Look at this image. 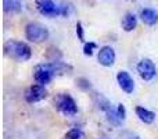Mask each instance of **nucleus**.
I'll list each match as a JSON object with an SVG mask.
<instances>
[{"mask_svg":"<svg viewBox=\"0 0 158 139\" xmlns=\"http://www.w3.org/2000/svg\"><path fill=\"white\" fill-rule=\"evenodd\" d=\"M94 50H97V45L94 43V42H86L83 46V54L85 56H93V53H94Z\"/></svg>","mask_w":158,"mask_h":139,"instance_id":"16","label":"nucleus"},{"mask_svg":"<svg viewBox=\"0 0 158 139\" xmlns=\"http://www.w3.org/2000/svg\"><path fill=\"white\" fill-rule=\"evenodd\" d=\"M135 113H136V115L139 117V120L144 124H153L154 121H156V113L146 109V107H143V106H136Z\"/></svg>","mask_w":158,"mask_h":139,"instance_id":"10","label":"nucleus"},{"mask_svg":"<svg viewBox=\"0 0 158 139\" xmlns=\"http://www.w3.org/2000/svg\"><path fill=\"white\" fill-rule=\"evenodd\" d=\"M4 53L15 61H28L32 57V49L28 43L22 41L10 39L4 43Z\"/></svg>","mask_w":158,"mask_h":139,"instance_id":"2","label":"nucleus"},{"mask_svg":"<svg viewBox=\"0 0 158 139\" xmlns=\"http://www.w3.org/2000/svg\"><path fill=\"white\" fill-rule=\"evenodd\" d=\"M136 70L139 72V76L146 82L153 81L157 76V67L154 64V61L150 60V59H142L137 63Z\"/></svg>","mask_w":158,"mask_h":139,"instance_id":"6","label":"nucleus"},{"mask_svg":"<svg viewBox=\"0 0 158 139\" xmlns=\"http://www.w3.org/2000/svg\"><path fill=\"white\" fill-rule=\"evenodd\" d=\"M25 36H27V39L29 42L42 43V42L49 39L50 32L40 22H29V24L25 27Z\"/></svg>","mask_w":158,"mask_h":139,"instance_id":"5","label":"nucleus"},{"mask_svg":"<svg viewBox=\"0 0 158 139\" xmlns=\"http://www.w3.org/2000/svg\"><path fill=\"white\" fill-rule=\"evenodd\" d=\"M118 138L119 139H142L140 135H137L136 132H133V131H129V129L121 131L119 134H118Z\"/></svg>","mask_w":158,"mask_h":139,"instance_id":"15","label":"nucleus"},{"mask_svg":"<svg viewBox=\"0 0 158 139\" xmlns=\"http://www.w3.org/2000/svg\"><path fill=\"white\" fill-rule=\"evenodd\" d=\"M54 107L64 117H75L78 114V104L69 93H58L53 100Z\"/></svg>","mask_w":158,"mask_h":139,"instance_id":"4","label":"nucleus"},{"mask_svg":"<svg viewBox=\"0 0 158 139\" xmlns=\"http://www.w3.org/2000/svg\"><path fill=\"white\" fill-rule=\"evenodd\" d=\"M93 100H94V103L97 104L98 109H100L101 111L106 114V118L108 120V123L111 124V125L119 127L121 124L123 123V121L121 120L119 114H118L117 106H114V104H112L111 102H110L104 95H101V93H97V92H96L94 95H93Z\"/></svg>","mask_w":158,"mask_h":139,"instance_id":"3","label":"nucleus"},{"mask_svg":"<svg viewBox=\"0 0 158 139\" xmlns=\"http://www.w3.org/2000/svg\"><path fill=\"white\" fill-rule=\"evenodd\" d=\"M140 18L148 27H153L158 22V11H156L154 8H143L140 11Z\"/></svg>","mask_w":158,"mask_h":139,"instance_id":"11","label":"nucleus"},{"mask_svg":"<svg viewBox=\"0 0 158 139\" xmlns=\"http://www.w3.org/2000/svg\"><path fill=\"white\" fill-rule=\"evenodd\" d=\"M117 82H118V85H119L121 89H122L125 93H128V95H131V93L135 92V88H136V85H135L133 78H132V75L128 72V71H125V70L118 71V74H117Z\"/></svg>","mask_w":158,"mask_h":139,"instance_id":"8","label":"nucleus"},{"mask_svg":"<svg viewBox=\"0 0 158 139\" xmlns=\"http://www.w3.org/2000/svg\"><path fill=\"white\" fill-rule=\"evenodd\" d=\"M64 139H86V134L79 128H72L64 135Z\"/></svg>","mask_w":158,"mask_h":139,"instance_id":"14","label":"nucleus"},{"mask_svg":"<svg viewBox=\"0 0 158 139\" xmlns=\"http://www.w3.org/2000/svg\"><path fill=\"white\" fill-rule=\"evenodd\" d=\"M25 100L28 103L33 104V103H38V102H42L47 98V89L44 85H39V84H33L32 86H29L27 89L24 95Z\"/></svg>","mask_w":158,"mask_h":139,"instance_id":"7","label":"nucleus"},{"mask_svg":"<svg viewBox=\"0 0 158 139\" xmlns=\"http://www.w3.org/2000/svg\"><path fill=\"white\" fill-rule=\"evenodd\" d=\"M36 8L44 17H68L72 6L67 3H57L54 0H36Z\"/></svg>","mask_w":158,"mask_h":139,"instance_id":"1","label":"nucleus"},{"mask_svg":"<svg viewBox=\"0 0 158 139\" xmlns=\"http://www.w3.org/2000/svg\"><path fill=\"white\" fill-rule=\"evenodd\" d=\"M4 13H19L22 10L21 0H3Z\"/></svg>","mask_w":158,"mask_h":139,"instance_id":"13","label":"nucleus"},{"mask_svg":"<svg viewBox=\"0 0 158 139\" xmlns=\"http://www.w3.org/2000/svg\"><path fill=\"white\" fill-rule=\"evenodd\" d=\"M121 25H122V29L125 32H132V31L136 29L137 27V17L133 13H126L125 15L122 17V21H121Z\"/></svg>","mask_w":158,"mask_h":139,"instance_id":"12","label":"nucleus"},{"mask_svg":"<svg viewBox=\"0 0 158 139\" xmlns=\"http://www.w3.org/2000/svg\"><path fill=\"white\" fill-rule=\"evenodd\" d=\"M117 109H118V114H119L121 120L125 121V120H126V109H125V106H123L122 103H119V104L117 106Z\"/></svg>","mask_w":158,"mask_h":139,"instance_id":"18","label":"nucleus"},{"mask_svg":"<svg viewBox=\"0 0 158 139\" xmlns=\"http://www.w3.org/2000/svg\"><path fill=\"white\" fill-rule=\"evenodd\" d=\"M77 36L81 42H85V29L82 22H77Z\"/></svg>","mask_w":158,"mask_h":139,"instance_id":"17","label":"nucleus"},{"mask_svg":"<svg viewBox=\"0 0 158 139\" xmlns=\"http://www.w3.org/2000/svg\"><path fill=\"white\" fill-rule=\"evenodd\" d=\"M117 60V54H115L114 47L111 46H103L98 50L97 54V61L103 67H112Z\"/></svg>","mask_w":158,"mask_h":139,"instance_id":"9","label":"nucleus"}]
</instances>
